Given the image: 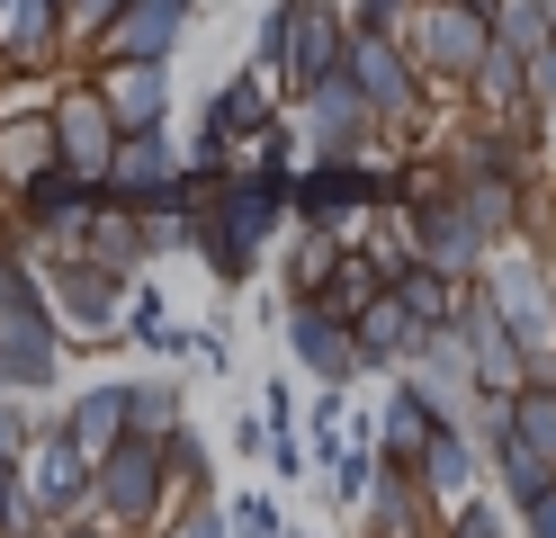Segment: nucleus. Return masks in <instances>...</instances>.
Instances as JSON below:
<instances>
[{
    "mask_svg": "<svg viewBox=\"0 0 556 538\" xmlns=\"http://www.w3.org/2000/svg\"><path fill=\"white\" fill-rule=\"evenodd\" d=\"M288 350L315 368L324 386H351L368 359H359V333H351V314H332L324 297H296V314H288Z\"/></svg>",
    "mask_w": 556,
    "mask_h": 538,
    "instance_id": "nucleus-9",
    "label": "nucleus"
},
{
    "mask_svg": "<svg viewBox=\"0 0 556 538\" xmlns=\"http://www.w3.org/2000/svg\"><path fill=\"white\" fill-rule=\"evenodd\" d=\"M0 27H10V72H37V63L63 54L73 10H63V0H10V10H0Z\"/></svg>",
    "mask_w": 556,
    "mask_h": 538,
    "instance_id": "nucleus-16",
    "label": "nucleus"
},
{
    "mask_svg": "<svg viewBox=\"0 0 556 538\" xmlns=\"http://www.w3.org/2000/svg\"><path fill=\"white\" fill-rule=\"evenodd\" d=\"M46 297L81 323V333H126L117 323V297H126V270L109 261H90V251H63V261L46 270Z\"/></svg>",
    "mask_w": 556,
    "mask_h": 538,
    "instance_id": "nucleus-8",
    "label": "nucleus"
},
{
    "mask_svg": "<svg viewBox=\"0 0 556 538\" xmlns=\"http://www.w3.org/2000/svg\"><path fill=\"white\" fill-rule=\"evenodd\" d=\"M46 162H54V108H37V117H10V126H0V179H10V189H27Z\"/></svg>",
    "mask_w": 556,
    "mask_h": 538,
    "instance_id": "nucleus-20",
    "label": "nucleus"
},
{
    "mask_svg": "<svg viewBox=\"0 0 556 538\" xmlns=\"http://www.w3.org/2000/svg\"><path fill=\"white\" fill-rule=\"evenodd\" d=\"M296 18H305V0H269V10H261V36H252V63H269V72H288V46H296Z\"/></svg>",
    "mask_w": 556,
    "mask_h": 538,
    "instance_id": "nucleus-25",
    "label": "nucleus"
},
{
    "mask_svg": "<svg viewBox=\"0 0 556 538\" xmlns=\"http://www.w3.org/2000/svg\"><path fill=\"white\" fill-rule=\"evenodd\" d=\"M484 287H494L511 341L530 350V368L556 377V278H547V261H530V251H503V261L484 270Z\"/></svg>",
    "mask_w": 556,
    "mask_h": 538,
    "instance_id": "nucleus-3",
    "label": "nucleus"
},
{
    "mask_svg": "<svg viewBox=\"0 0 556 538\" xmlns=\"http://www.w3.org/2000/svg\"><path fill=\"white\" fill-rule=\"evenodd\" d=\"M90 476H99V458L73 440V422H46L37 458H27V493H37V512H73V502H90Z\"/></svg>",
    "mask_w": 556,
    "mask_h": 538,
    "instance_id": "nucleus-11",
    "label": "nucleus"
},
{
    "mask_svg": "<svg viewBox=\"0 0 556 538\" xmlns=\"http://www.w3.org/2000/svg\"><path fill=\"white\" fill-rule=\"evenodd\" d=\"M467 90L484 99V117H539V99H530V54H511L503 36H494V54L476 63Z\"/></svg>",
    "mask_w": 556,
    "mask_h": 538,
    "instance_id": "nucleus-18",
    "label": "nucleus"
},
{
    "mask_svg": "<svg viewBox=\"0 0 556 538\" xmlns=\"http://www.w3.org/2000/svg\"><path fill=\"white\" fill-rule=\"evenodd\" d=\"M530 538H556V485H547V493L530 502Z\"/></svg>",
    "mask_w": 556,
    "mask_h": 538,
    "instance_id": "nucleus-34",
    "label": "nucleus"
},
{
    "mask_svg": "<svg viewBox=\"0 0 556 538\" xmlns=\"http://www.w3.org/2000/svg\"><path fill=\"white\" fill-rule=\"evenodd\" d=\"M63 10H73V36H81V46H99V36H109V18L126 10V0H63Z\"/></svg>",
    "mask_w": 556,
    "mask_h": 538,
    "instance_id": "nucleus-29",
    "label": "nucleus"
},
{
    "mask_svg": "<svg viewBox=\"0 0 556 538\" xmlns=\"http://www.w3.org/2000/svg\"><path fill=\"white\" fill-rule=\"evenodd\" d=\"M63 538H99V529H63Z\"/></svg>",
    "mask_w": 556,
    "mask_h": 538,
    "instance_id": "nucleus-38",
    "label": "nucleus"
},
{
    "mask_svg": "<svg viewBox=\"0 0 556 538\" xmlns=\"http://www.w3.org/2000/svg\"><path fill=\"white\" fill-rule=\"evenodd\" d=\"M404 18H413V0H351L359 36H404Z\"/></svg>",
    "mask_w": 556,
    "mask_h": 538,
    "instance_id": "nucleus-27",
    "label": "nucleus"
},
{
    "mask_svg": "<svg viewBox=\"0 0 556 538\" xmlns=\"http://www.w3.org/2000/svg\"><path fill=\"white\" fill-rule=\"evenodd\" d=\"M198 27V0H126L99 36V54H144V63H170Z\"/></svg>",
    "mask_w": 556,
    "mask_h": 538,
    "instance_id": "nucleus-10",
    "label": "nucleus"
},
{
    "mask_svg": "<svg viewBox=\"0 0 556 538\" xmlns=\"http://www.w3.org/2000/svg\"><path fill=\"white\" fill-rule=\"evenodd\" d=\"M288 117H296V135H305V153H315V162H359V153H368V135L387 126V117H377V99L351 82V72H332V82L296 90V99H288Z\"/></svg>",
    "mask_w": 556,
    "mask_h": 538,
    "instance_id": "nucleus-2",
    "label": "nucleus"
},
{
    "mask_svg": "<svg viewBox=\"0 0 556 538\" xmlns=\"http://www.w3.org/2000/svg\"><path fill=\"white\" fill-rule=\"evenodd\" d=\"M46 323L54 314H0V395H46L63 377V341Z\"/></svg>",
    "mask_w": 556,
    "mask_h": 538,
    "instance_id": "nucleus-13",
    "label": "nucleus"
},
{
    "mask_svg": "<svg viewBox=\"0 0 556 538\" xmlns=\"http://www.w3.org/2000/svg\"><path fill=\"white\" fill-rule=\"evenodd\" d=\"M99 90H109V108H117V126H126V135H153V126L170 117V63H144V54H109Z\"/></svg>",
    "mask_w": 556,
    "mask_h": 538,
    "instance_id": "nucleus-15",
    "label": "nucleus"
},
{
    "mask_svg": "<svg viewBox=\"0 0 556 538\" xmlns=\"http://www.w3.org/2000/svg\"><path fill=\"white\" fill-rule=\"evenodd\" d=\"M494 36L511 54H539L556 36V0H494Z\"/></svg>",
    "mask_w": 556,
    "mask_h": 538,
    "instance_id": "nucleus-23",
    "label": "nucleus"
},
{
    "mask_svg": "<svg viewBox=\"0 0 556 538\" xmlns=\"http://www.w3.org/2000/svg\"><path fill=\"white\" fill-rule=\"evenodd\" d=\"M395 171H368V162H305L296 171V225H332L359 242V215L368 207H395Z\"/></svg>",
    "mask_w": 556,
    "mask_h": 538,
    "instance_id": "nucleus-4",
    "label": "nucleus"
},
{
    "mask_svg": "<svg viewBox=\"0 0 556 538\" xmlns=\"http://www.w3.org/2000/svg\"><path fill=\"white\" fill-rule=\"evenodd\" d=\"M351 46H359V27H351V10L341 0H305V18H296V46H288V99L296 90H315V82H332V72H351Z\"/></svg>",
    "mask_w": 556,
    "mask_h": 538,
    "instance_id": "nucleus-7",
    "label": "nucleus"
},
{
    "mask_svg": "<svg viewBox=\"0 0 556 538\" xmlns=\"http://www.w3.org/2000/svg\"><path fill=\"white\" fill-rule=\"evenodd\" d=\"M162 476H170V458L162 440H144V430H126V440L99 458V476H90V502H109L117 521H144L153 502H162Z\"/></svg>",
    "mask_w": 556,
    "mask_h": 538,
    "instance_id": "nucleus-6",
    "label": "nucleus"
},
{
    "mask_svg": "<svg viewBox=\"0 0 556 538\" xmlns=\"http://www.w3.org/2000/svg\"><path fill=\"white\" fill-rule=\"evenodd\" d=\"M233 538H288V529H278V512H269L261 493H242L233 502Z\"/></svg>",
    "mask_w": 556,
    "mask_h": 538,
    "instance_id": "nucleus-31",
    "label": "nucleus"
},
{
    "mask_svg": "<svg viewBox=\"0 0 556 538\" xmlns=\"http://www.w3.org/2000/svg\"><path fill=\"white\" fill-rule=\"evenodd\" d=\"M404 46L431 82H476V63L494 54V10H476V0H413Z\"/></svg>",
    "mask_w": 556,
    "mask_h": 538,
    "instance_id": "nucleus-1",
    "label": "nucleus"
},
{
    "mask_svg": "<svg viewBox=\"0 0 556 538\" xmlns=\"http://www.w3.org/2000/svg\"><path fill=\"white\" fill-rule=\"evenodd\" d=\"M126 413H135L144 440H170V430H180V395H170L162 377H135V386H126Z\"/></svg>",
    "mask_w": 556,
    "mask_h": 538,
    "instance_id": "nucleus-24",
    "label": "nucleus"
},
{
    "mask_svg": "<svg viewBox=\"0 0 556 538\" xmlns=\"http://www.w3.org/2000/svg\"><path fill=\"white\" fill-rule=\"evenodd\" d=\"M27 440H37V413H27L18 395H0V458H18Z\"/></svg>",
    "mask_w": 556,
    "mask_h": 538,
    "instance_id": "nucleus-28",
    "label": "nucleus"
},
{
    "mask_svg": "<svg viewBox=\"0 0 556 538\" xmlns=\"http://www.w3.org/2000/svg\"><path fill=\"white\" fill-rule=\"evenodd\" d=\"M0 314H54L46 278H27V270H18V251H0Z\"/></svg>",
    "mask_w": 556,
    "mask_h": 538,
    "instance_id": "nucleus-26",
    "label": "nucleus"
},
{
    "mask_svg": "<svg viewBox=\"0 0 556 538\" xmlns=\"http://www.w3.org/2000/svg\"><path fill=\"white\" fill-rule=\"evenodd\" d=\"M180 538H225V521H216V512H189V521H180Z\"/></svg>",
    "mask_w": 556,
    "mask_h": 538,
    "instance_id": "nucleus-35",
    "label": "nucleus"
},
{
    "mask_svg": "<svg viewBox=\"0 0 556 538\" xmlns=\"http://www.w3.org/2000/svg\"><path fill=\"white\" fill-rule=\"evenodd\" d=\"M422 485L448 493V502H467V485H476V449H467V430H458V422H440V440L422 449Z\"/></svg>",
    "mask_w": 556,
    "mask_h": 538,
    "instance_id": "nucleus-22",
    "label": "nucleus"
},
{
    "mask_svg": "<svg viewBox=\"0 0 556 538\" xmlns=\"http://www.w3.org/2000/svg\"><path fill=\"white\" fill-rule=\"evenodd\" d=\"M351 82L377 99L387 126H413V117H422V82H431V72L413 63L404 36H359V46H351Z\"/></svg>",
    "mask_w": 556,
    "mask_h": 538,
    "instance_id": "nucleus-5",
    "label": "nucleus"
},
{
    "mask_svg": "<svg viewBox=\"0 0 556 538\" xmlns=\"http://www.w3.org/2000/svg\"><path fill=\"white\" fill-rule=\"evenodd\" d=\"M117 135H126V126H117V108H109V90H99V82L54 99V153H63V162H81V171H109Z\"/></svg>",
    "mask_w": 556,
    "mask_h": 538,
    "instance_id": "nucleus-12",
    "label": "nucleus"
},
{
    "mask_svg": "<svg viewBox=\"0 0 556 538\" xmlns=\"http://www.w3.org/2000/svg\"><path fill=\"white\" fill-rule=\"evenodd\" d=\"M448 538H503V521H494V502H458V521H448Z\"/></svg>",
    "mask_w": 556,
    "mask_h": 538,
    "instance_id": "nucleus-32",
    "label": "nucleus"
},
{
    "mask_svg": "<svg viewBox=\"0 0 556 538\" xmlns=\"http://www.w3.org/2000/svg\"><path fill=\"white\" fill-rule=\"evenodd\" d=\"M0 72H10V27H0Z\"/></svg>",
    "mask_w": 556,
    "mask_h": 538,
    "instance_id": "nucleus-37",
    "label": "nucleus"
},
{
    "mask_svg": "<svg viewBox=\"0 0 556 538\" xmlns=\"http://www.w3.org/2000/svg\"><path fill=\"white\" fill-rule=\"evenodd\" d=\"M368 476H377V449L351 440V449H341V466H332V485H341V493H368Z\"/></svg>",
    "mask_w": 556,
    "mask_h": 538,
    "instance_id": "nucleus-30",
    "label": "nucleus"
},
{
    "mask_svg": "<svg viewBox=\"0 0 556 538\" xmlns=\"http://www.w3.org/2000/svg\"><path fill=\"white\" fill-rule=\"evenodd\" d=\"M440 440V404H431V395H422V377H395V395H387V458L395 466H422V449Z\"/></svg>",
    "mask_w": 556,
    "mask_h": 538,
    "instance_id": "nucleus-17",
    "label": "nucleus"
},
{
    "mask_svg": "<svg viewBox=\"0 0 556 538\" xmlns=\"http://www.w3.org/2000/svg\"><path fill=\"white\" fill-rule=\"evenodd\" d=\"M269 117H288V108H269V90H261V63H252V72H233V82H225L216 99H206V126H216V135H233V143H242V135H261Z\"/></svg>",
    "mask_w": 556,
    "mask_h": 538,
    "instance_id": "nucleus-19",
    "label": "nucleus"
},
{
    "mask_svg": "<svg viewBox=\"0 0 556 538\" xmlns=\"http://www.w3.org/2000/svg\"><path fill=\"white\" fill-rule=\"evenodd\" d=\"M539 126H547V143H556V108H539Z\"/></svg>",
    "mask_w": 556,
    "mask_h": 538,
    "instance_id": "nucleus-36",
    "label": "nucleus"
},
{
    "mask_svg": "<svg viewBox=\"0 0 556 538\" xmlns=\"http://www.w3.org/2000/svg\"><path fill=\"white\" fill-rule=\"evenodd\" d=\"M530 99H539V108H556V36L530 54Z\"/></svg>",
    "mask_w": 556,
    "mask_h": 538,
    "instance_id": "nucleus-33",
    "label": "nucleus"
},
{
    "mask_svg": "<svg viewBox=\"0 0 556 538\" xmlns=\"http://www.w3.org/2000/svg\"><path fill=\"white\" fill-rule=\"evenodd\" d=\"M351 333H359V359H368V368H413V359H422L431 350V323L422 314H413L404 297H395V287H387V297H377L368 314H351Z\"/></svg>",
    "mask_w": 556,
    "mask_h": 538,
    "instance_id": "nucleus-14",
    "label": "nucleus"
},
{
    "mask_svg": "<svg viewBox=\"0 0 556 538\" xmlns=\"http://www.w3.org/2000/svg\"><path fill=\"white\" fill-rule=\"evenodd\" d=\"M63 422H73V440H81L90 458H109V449L126 440V430H135V413H126V386H90V395H81V404L63 413Z\"/></svg>",
    "mask_w": 556,
    "mask_h": 538,
    "instance_id": "nucleus-21",
    "label": "nucleus"
}]
</instances>
